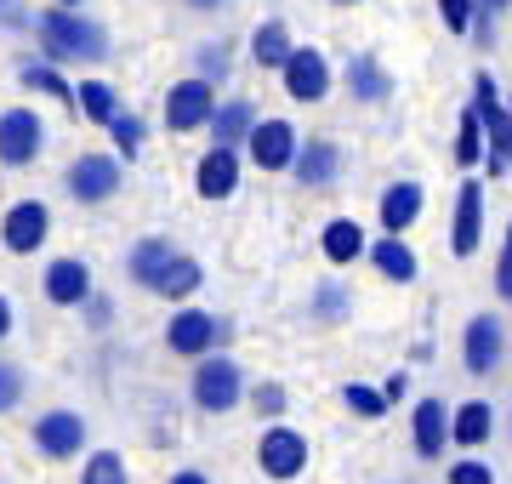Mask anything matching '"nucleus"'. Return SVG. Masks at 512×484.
I'll list each match as a JSON object with an SVG mask.
<instances>
[{
	"instance_id": "f257e3e1",
	"label": "nucleus",
	"mask_w": 512,
	"mask_h": 484,
	"mask_svg": "<svg viewBox=\"0 0 512 484\" xmlns=\"http://www.w3.org/2000/svg\"><path fill=\"white\" fill-rule=\"evenodd\" d=\"M35 35H40V52L52 57V63H103V57H109V35H103L92 18H80L74 6L40 12Z\"/></svg>"
},
{
	"instance_id": "f03ea898",
	"label": "nucleus",
	"mask_w": 512,
	"mask_h": 484,
	"mask_svg": "<svg viewBox=\"0 0 512 484\" xmlns=\"http://www.w3.org/2000/svg\"><path fill=\"white\" fill-rule=\"evenodd\" d=\"M188 393H194V405H200L205 416H222V410H234L239 399H245V371H239V359L205 354L200 365H194V382H188Z\"/></svg>"
},
{
	"instance_id": "7ed1b4c3",
	"label": "nucleus",
	"mask_w": 512,
	"mask_h": 484,
	"mask_svg": "<svg viewBox=\"0 0 512 484\" xmlns=\"http://www.w3.org/2000/svg\"><path fill=\"white\" fill-rule=\"evenodd\" d=\"M228 331H234V325L217 319V314H205V308H177V314L165 319V348L177 359H205L228 342Z\"/></svg>"
},
{
	"instance_id": "20e7f679",
	"label": "nucleus",
	"mask_w": 512,
	"mask_h": 484,
	"mask_svg": "<svg viewBox=\"0 0 512 484\" xmlns=\"http://www.w3.org/2000/svg\"><path fill=\"white\" fill-rule=\"evenodd\" d=\"M501 359H507V319L473 314L467 331H461V365L473 376H490V371H501Z\"/></svg>"
},
{
	"instance_id": "39448f33",
	"label": "nucleus",
	"mask_w": 512,
	"mask_h": 484,
	"mask_svg": "<svg viewBox=\"0 0 512 484\" xmlns=\"http://www.w3.org/2000/svg\"><path fill=\"white\" fill-rule=\"evenodd\" d=\"M120 183H126V171H120V160L114 154H80L69 166V177H63V188H69L80 205H103L120 194Z\"/></svg>"
},
{
	"instance_id": "423d86ee",
	"label": "nucleus",
	"mask_w": 512,
	"mask_h": 484,
	"mask_svg": "<svg viewBox=\"0 0 512 484\" xmlns=\"http://www.w3.org/2000/svg\"><path fill=\"white\" fill-rule=\"evenodd\" d=\"M211 114H217V86L205 75L177 80L165 92V126L171 131H200V126H211Z\"/></svg>"
},
{
	"instance_id": "0eeeda50",
	"label": "nucleus",
	"mask_w": 512,
	"mask_h": 484,
	"mask_svg": "<svg viewBox=\"0 0 512 484\" xmlns=\"http://www.w3.org/2000/svg\"><path fill=\"white\" fill-rule=\"evenodd\" d=\"M52 234V211L46 200H18L6 217H0V245L12 251V257H35L40 245Z\"/></svg>"
},
{
	"instance_id": "6e6552de",
	"label": "nucleus",
	"mask_w": 512,
	"mask_h": 484,
	"mask_svg": "<svg viewBox=\"0 0 512 484\" xmlns=\"http://www.w3.org/2000/svg\"><path fill=\"white\" fill-rule=\"evenodd\" d=\"M279 80H285V97H291V103H325V97H330V63H325V52H319V46H296V52L285 57Z\"/></svg>"
},
{
	"instance_id": "1a4fd4ad",
	"label": "nucleus",
	"mask_w": 512,
	"mask_h": 484,
	"mask_svg": "<svg viewBox=\"0 0 512 484\" xmlns=\"http://www.w3.org/2000/svg\"><path fill=\"white\" fill-rule=\"evenodd\" d=\"M46 149V126L35 109H6L0 114V166H35Z\"/></svg>"
},
{
	"instance_id": "9d476101",
	"label": "nucleus",
	"mask_w": 512,
	"mask_h": 484,
	"mask_svg": "<svg viewBox=\"0 0 512 484\" xmlns=\"http://www.w3.org/2000/svg\"><path fill=\"white\" fill-rule=\"evenodd\" d=\"M245 149H251V166L256 171H291L302 137H296L291 120H256V131L245 137Z\"/></svg>"
},
{
	"instance_id": "9b49d317",
	"label": "nucleus",
	"mask_w": 512,
	"mask_h": 484,
	"mask_svg": "<svg viewBox=\"0 0 512 484\" xmlns=\"http://www.w3.org/2000/svg\"><path fill=\"white\" fill-rule=\"evenodd\" d=\"M80 445H86L80 410H46V416L35 422V450L46 456V462H69V456H80Z\"/></svg>"
},
{
	"instance_id": "f8f14e48",
	"label": "nucleus",
	"mask_w": 512,
	"mask_h": 484,
	"mask_svg": "<svg viewBox=\"0 0 512 484\" xmlns=\"http://www.w3.org/2000/svg\"><path fill=\"white\" fill-rule=\"evenodd\" d=\"M256 467H262L268 479H296V473L308 467V439L296 428H268L262 445H256Z\"/></svg>"
},
{
	"instance_id": "ddd939ff",
	"label": "nucleus",
	"mask_w": 512,
	"mask_h": 484,
	"mask_svg": "<svg viewBox=\"0 0 512 484\" xmlns=\"http://www.w3.org/2000/svg\"><path fill=\"white\" fill-rule=\"evenodd\" d=\"M40 291L52 308H86L92 302V268L80 257H57L46 274H40Z\"/></svg>"
},
{
	"instance_id": "4468645a",
	"label": "nucleus",
	"mask_w": 512,
	"mask_h": 484,
	"mask_svg": "<svg viewBox=\"0 0 512 484\" xmlns=\"http://www.w3.org/2000/svg\"><path fill=\"white\" fill-rule=\"evenodd\" d=\"M484 245V183H461L456 188V217H450V251L473 257Z\"/></svg>"
},
{
	"instance_id": "2eb2a0df",
	"label": "nucleus",
	"mask_w": 512,
	"mask_h": 484,
	"mask_svg": "<svg viewBox=\"0 0 512 484\" xmlns=\"http://www.w3.org/2000/svg\"><path fill=\"white\" fill-rule=\"evenodd\" d=\"M194 188H200V200H234V188H239V149L211 143V149L200 154V166H194Z\"/></svg>"
},
{
	"instance_id": "dca6fc26",
	"label": "nucleus",
	"mask_w": 512,
	"mask_h": 484,
	"mask_svg": "<svg viewBox=\"0 0 512 484\" xmlns=\"http://www.w3.org/2000/svg\"><path fill=\"white\" fill-rule=\"evenodd\" d=\"M410 445H416L421 462H439L444 456V445H450V410H444V399H421L410 410Z\"/></svg>"
},
{
	"instance_id": "f3484780",
	"label": "nucleus",
	"mask_w": 512,
	"mask_h": 484,
	"mask_svg": "<svg viewBox=\"0 0 512 484\" xmlns=\"http://www.w3.org/2000/svg\"><path fill=\"white\" fill-rule=\"evenodd\" d=\"M296 183L302 188H336V177H342V149L330 143V137H308L302 149H296Z\"/></svg>"
},
{
	"instance_id": "a211bd4d",
	"label": "nucleus",
	"mask_w": 512,
	"mask_h": 484,
	"mask_svg": "<svg viewBox=\"0 0 512 484\" xmlns=\"http://www.w3.org/2000/svg\"><path fill=\"white\" fill-rule=\"evenodd\" d=\"M421 205H427L421 183L399 177V183H387V188H382V205H376V217H382V228H387V234H404V228H416Z\"/></svg>"
},
{
	"instance_id": "6ab92c4d",
	"label": "nucleus",
	"mask_w": 512,
	"mask_h": 484,
	"mask_svg": "<svg viewBox=\"0 0 512 484\" xmlns=\"http://www.w3.org/2000/svg\"><path fill=\"white\" fill-rule=\"evenodd\" d=\"M490 433H495V410H490V399H467V405L450 410V445L478 450V445H490Z\"/></svg>"
},
{
	"instance_id": "aec40b11",
	"label": "nucleus",
	"mask_w": 512,
	"mask_h": 484,
	"mask_svg": "<svg viewBox=\"0 0 512 484\" xmlns=\"http://www.w3.org/2000/svg\"><path fill=\"white\" fill-rule=\"evenodd\" d=\"M319 251H325V262L348 268V262L370 257V240H365V228L353 223V217H330L325 234H319Z\"/></svg>"
},
{
	"instance_id": "412c9836",
	"label": "nucleus",
	"mask_w": 512,
	"mask_h": 484,
	"mask_svg": "<svg viewBox=\"0 0 512 484\" xmlns=\"http://www.w3.org/2000/svg\"><path fill=\"white\" fill-rule=\"evenodd\" d=\"M370 268L393 285H410L421 274V262H416V251L404 245V234H382V240L370 245Z\"/></svg>"
},
{
	"instance_id": "4be33fe9",
	"label": "nucleus",
	"mask_w": 512,
	"mask_h": 484,
	"mask_svg": "<svg viewBox=\"0 0 512 484\" xmlns=\"http://www.w3.org/2000/svg\"><path fill=\"white\" fill-rule=\"evenodd\" d=\"M251 131H256V109L245 103V97H228V103H217V114H211V143H222V149H239Z\"/></svg>"
},
{
	"instance_id": "5701e85b",
	"label": "nucleus",
	"mask_w": 512,
	"mask_h": 484,
	"mask_svg": "<svg viewBox=\"0 0 512 484\" xmlns=\"http://www.w3.org/2000/svg\"><path fill=\"white\" fill-rule=\"evenodd\" d=\"M348 92L359 97V103H387V92H393V75H387V69H382L370 52H353V57H348Z\"/></svg>"
},
{
	"instance_id": "b1692460",
	"label": "nucleus",
	"mask_w": 512,
	"mask_h": 484,
	"mask_svg": "<svg viewBox=\"0 0 512 484\" xmlns=\"http://www.w3.org/2000/svg\"><path fill=\"white\" fill-rule=\"evenodd\" d=\"M296 46H291V29L279 18H268V23H256L251 29V63L256 69H285V57H291Z\"/></svg>"
},
{
	"instance_id": "393cba45",
	"label": "nucleus",
	"mask_w": 512,
	"mask_h": 484,
	"mask_svg": "<svg viewBox=\"0 0 512 484\" xmlns=\"http://www.w3.org/2000/svg\"><path fill=\"white\" fill-rule=\"evenodd\" d=\"M171 257H177V251H171V240H160V234H154V240H137L131 245V257H126V274L143 285V291H154V280L165 274V262Z\"/></svg>"
},
{
	"instance_id": "a878e982",
	"label": "nucleus",
	"mask_w": 512,
	"mask_h": 484,
	"mask_svg": "<svg viewBox=\"0 0 512 484\" xmlns=\"http://www.w3.org/2000/svg\"><path fill=\"white\" fill-rule=\"evenodd\" d=\"M200 285H205V268H200L194 257H183V251H177V257L165 262V274L154 280V297H171V302H183V297H194Z\"/></svg>"
},
{
	"instance_id": "bb28decb",
	"label": "nucleus",
	"mask_w": 512,
	"mask_h": 484,
	"mask_svg": "<svg viewBox=\"0 0 512 484\" xmlns=\"http://www.w3.org/2000/svg\"><path fill=\"white\" fill-rule=\"evenodd\" d=\"M18 80L29 86V92H46V97H57L63 109H74V114H80V103H74L80 92H74L69 80L57 75V63H52V57H46V63H23V69H18Z\"/></svg>"
},
{
	"instance_id": "cd10ccee",
	"label": "nucleus",
	"mask_w": 512,
	"mask_h": 484,
	"mask_svg": "<svg viewBox=\"0 0 512 484\" xmlns=\"http://www.w3.org/2000/svg\"><path fill=\"white\" fill-rule=\"evenodd\" d=\"M74 103H80V114H86V120H97V126H109L114 114H120V92H114L109 80H80V86H74Z\"/></svg>"
},
{
	"instance_id": "c85d7f7f",
	"label": "nucleus",
	"mask_w": 512,
	"mask_h": 484,
	"mask_svg": "<svg viewBox=\"0 0 512 484\" xmlns=\"http://www.w3.org/2000/svg\"><path fill=\"white\" fill-rule=\"evenodd\" d=\"M484 154H490V137H484V120H478V109L461 114V126H456V166H484Z\"/></svg>"
},
{
	"instance_id": "c756f323",
	"label": "nucleus",
	"mask_w": 512,
	"mask_h": 484,
	"mask_svg": "<svg viewBox=\"0 0 512 484\" xmlns=\"http://www.w3.org/2000/svg\"><path fill=\"white\" fill-rule=\"evenodd\" d=\"M342 405H348L353 416H359V422H382L393 399H387L382 388H365V382H348V388H342Z\"/></svg>"
},
{
	"instance_id": "7c9ffc66",
	"label": "nucleus",
	"mask_w": 512,
	"mask_h": 484,
	"mask_svg": "<svg viewBox=\"0 0 512 484\" xmlns=\"http://www.w3.org/2000/svg\"><path fill=\"white\" fill-rule=\"evenodd\" d=\"M80 484H126V456H114V450H97V456H86V467H80Z\"/></svg>"
},
{
	"instance_id": "2f4dec72",
	"label": "nucleus",
	"mask_w": 512,
	"mask_h": 484,
	"mask_svg": "<svg viewBox=\"0 0 512 484\" xmlns=\"http://www.w3.org/2000/svg\"><path fill=\"white\" fill-rule=\"evenodd\" d=\"M109 131H114V149L126 154V160H137V154H143V137H148V126L137 120V114H126V109H120V114L109 120Z\"/></svg>"
},
{
	"instance_id": "473e14b6",
	"label": "nucleus",
	"mask_w": 512,
	"mask_h": 484,
	"mask_svg": "<svg viewBox=\"0 0 512 484\" xmlns=\"http://www.w3.org/2000/svg\"><path fill=\"white\" fill-rule=\"evenodd\" d=\"M348 308L353 302H348V291H342V280H325L319 291H313V319H325V325H336Z\"/></svg>"
},
{
	"instance_id": "72a5a7b5",
	"label": "nucleus",
	"mask_w": 512,
	"mask_h": 484,
	"mask_svg": "<svg viewBox=\"0 0 512 484\" xmlns=\"http://www.w3.org/2000/svg\"><path fill=\"white\" fill-rule=\"evenodd\" d=\"M478 0H439V18H444V29L450 35H473V23H478Z\"/></svg>"
},
{
	"instance_id": "f704fd0d",
	"label": "nucleus",
	"mask_w": 512,
	"mask_h": 484,
	"mask_svg": "<svg viewBox=\"0 0 512 484\" xmlns=\"http://www.w3.org/2000/svg\"><path fill=\"white\" fill-rule=\"evenodd\" d=\"M251 405H256V416H268V422H274V416H285V405H291V399H285V388H279V382H256Z\"/></svg>"
},
{
	"instance_id": "c9c22d12",
	"label": "nucleus",
	"mask_w": 512,
	"mask_h": 484,
	"mask_svg": "<svg viewBox=\"0 0 512 484\" xmlns=\"http://www.w3.org/2000/svg\"><path fill=\"white\" fill-rule=\"evenodd\" d=\"M450 484H495V467L484 456H461L450 462Z\"/></svg>"
},
{
	"instance_id": "e433bc0d",
	"label": "nucleus",
	"mask_w": 512,
	"mask_h": 484,
	"mask_svg": "<svg viewBox=\"0 0 512 484\" xmlns=\"http://www.w3.org/2000/svg\"><path fill=\"white\" fill-rule=\"evenodd\" d=\"M18 399H23V371L0 359V416H6V410H18Z\"/></svg>"
},
{
	"instance_id": "4c0bfd02",
	"label": "nucleus",
	"mask_w": 512,
	"mask_h": 484,
	"mask_svg": "<svg viewBox=\"0 0 512 484\" xmlns=\"http://www.w3.org/2000/svg\"><path fill=\"white\" fill-rule=\"evenodd\" d=\"M200 75L205 80H228V46H222V40L200 46Z\"/></svg>"
},
{
	"instance_id": "58836bf2",
	"label": "nucleus",
	"mask_w": 512,
	"mask_h": 484,
	"mask_svg": "<svg viewBox=\"0 0 512 484\" xmlns=\"http://www.w3.org/2000/svg\"><path fill=\"white\" fill-rule=\"evenodd\" d=\"M495 291L512 302V223H507V240H501V262H495Z\"/></svg>"
},
{
	"instance_id": "ea45409f",
	"label": "nucleus",
	"mask_w": 512,
	"mask_h": 484,
	"mask_svg": "<svg viewBox=\"0 0 512 484\" xmlns=\"http://www.w3.org/2000/svg\"><path fill=\"white\" fill-rule=\"evenodd\" d=\"M86 314H92V319H86V325H92V331H103V325H109V319H114V308H109V302H103V297H97V291H92V302H86Z\"/></svg>"
},
{
	"instance_id": "a19ab883",
	"label": "nucleus",
	"mask_w": 512,
	"mask_h": 484,
	"mask_svg": "<svg viewBox=\"0 0 512 484\" xmlns=\"http://www.w3.org/2000/svg\"><path fill=\"white\" fill-rule=\"evenodd\" d=\"M382 393H387V399H393V405H399L404 393H410V376H404V371H393V376H387V382H382Z\"/></svg>"
},
{
	"instance_id": "79ce46f5",
	"label": "nucleus",
	"mask_w": 512,
	"mask_h": 484,
	"mask_svg": "<svg viewBox=\"0 0 512 484\" xmlns=\"http://www.w3.org/2000/svg\"><path fill=\"white\" fill-rule=\"evenodd\" d=\"M6 336H12V302L0 297V342H6Z\"/></svg>"
},
{
	"instance_id": "37998d69",
	"label": "nucleus",
	"mask_w": 512,
	"mask_h": 484,
	"mask_svg": "<svg viewBox=\"0 0 512 484\" xmlns=\"http://www.w3.org/2000/svg\"><path fill=\"white\" fill-rule=\"evenodd\" d=\"M194 12H217V6H228V0H188Z\"/></svg>"
},
{
	"instance_id": "c03bdc74",
	"label": "nucleus",
	"mask_w": 512,
	"mask_h": 484,
	"mask_svg": "<svg viewBox=\"0 0 512 484\" xmlns=\"http://www.w3.org/2000/svg\"><path fill=\"white\" fill-rule=\"evenodd\" d=\"M478 6H484V12H507L512 0H478Z\"/></svg>"
},
{
	"instance_id": "a18cd8bd",
	"label": "nucleus",
	"mask_w": 512,
	"mask_h": 484,
	"mask_svg": "<svg viewBox=\"0 0 512 484\" xmlns=\"http://www.w3.org/2000/svg\"><path fill=\"white\" fill-rule=\"evenodd\" d=\"M171 484H205V473H177Z\"/></svg>"
},
{
	"instance_id": "49530a36",
	"label": "nucleus",
	"mask_w": 512,
	"mask_h": 484,
	"mask_svg": "<svg viewBox=\"0 0 512 484\" xmlns=\"http://www.w3.org/2000/svg\"><path fill=\"white\" fill-rule=\"evenodd\" d=\"M330 6H359V0H330Z\"/></svg>"
},
{
	"instance_id": "de8ad7c7",
	"label": "nucleus",
	"mask_w": 512,
	"mask_h": 484,
	"mask_svg": "<svg viewBox=\"0 0 512 484\" xmlns=\"http://www.w3.org/2000/svg\"><path fill=\"white\" fill-rule=\"evenodd\" d=\"M57 6H74V0H57Z\"/></svg>"
}]
</instances>
